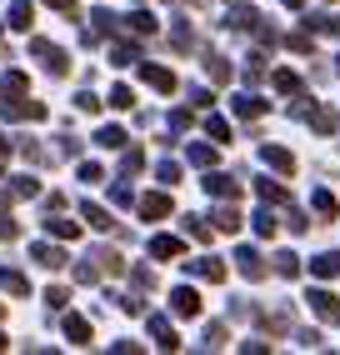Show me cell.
<instances>
[{
  "instance_id": "13",
  "label": "cell",
  "mask_w": 340,
  "mask_h": 355,
  "mask_svg": "<svg viewBox=\"0 0 340 355\" xmlns=\"http://www.w3.org/2000/svg\"><path fill=\"white\" fill-rule=\"evenodd\" d=\"M310 275L315 280H335L340 275V250H321V255L310 260Z\"/></svg>"
},
{
  "instance_id": "16",
  "label": "cell",
  "mask_w": 340,
  "mask_h": 355,
  "mask_svg": "<svg viewBox=\"0 0 340 355\" xmlns=\"http://www.w3.org/2000/svg\"><path fill=\"white\" fill-rule=\"evenodd\" d=\"M230 110L240 115V121H260V115L271 110V105H265L260 96H235V101H230Z\"/></svg>"
},
{
  "instance_id": "48",
  "label": "cell",
  "mask_w": 340,
  "mask_h": 355,
  "mask_svg": "<svg viewBox=\"0 0 340 355\" xmlns=\"http://www.w3.org/2000/svg\"><path fill=\"white\" fill-rule=\"evenodd\" d=\"M80 180H85V185H95V180H105V171H101L95 160H85V165H80Z\"/></svg>"
},
{
  "instance_id": "1",
  "label": "cell",
  "mask_w": 340,
  "mask_h": 355,
  "mask_svg": "<svg viewBox=\"0 0 340 355\" xmlns=\"http://www.w3.org/2000/svg\"><path fill=\"white\" fill-rule=\"evenodd\" d=\"M31 55L45 65V76H56V80L70 76V55L60 51V45H51V40H40V35H35V40H31Z\"/></svg>"
},
{
  "instance_id": "55",
  "label": "cell",
  "mask_w": 340,
  "mask_h": 355,
  "mask_svg": "<svg viewBox=\"0 0 340 355\" xmlns=\"http://www.w3.org/2000/svg\"><path fill=\"white\" fill-rule=\"evenodd\" d=\"M10 146H15V140H6V135H0V175H6V155H10Z\"/></svg>"
},
{
  "instance_id": "53",
  "label": "cell",
  "mask_w": 340,
  "mask_h": 355,
  "mask_svg": "<svg viewBox=\"0 0 340 355\" xmlns=\"http://www.w3.org/2000/svg\"><path fill=\"white\" fill-rule=\"evenodd\" d=\"M110 200H115V205H130L135 196H130V185H115V191H110Z\"/></svg>"
},
{
  "instance_id": "40",
  "label": "cell",
  "mask_w": 340,
  "mask_h": 355,
  "mask_svg": "<svg viewBox=\"0 0 340 355\" xmlns=\"http://www.w3.org/2000/svg\"><path fill=\"white\" fill-rule=\"evenodd\" d=\"M140 165H145V150H126V160H120V175L130 180V175L140 171Z\"/></svg>"
},
{
  "instance_id": "51",
  "label": "cell",
  "mask_w": 340,
  "mask_h": 355,
  "mask_svg": "<svg viewBox=\"0 0 340 355\" xmlns=\"http://www.w3.org/2000/svg\"><path fill=\"white\" fill-rule=\"evenodd\" d=\"M170 130H176V135L190 130V110H170Z\"/></svg>"
},
{
  "instance_id": "52",
  "label": "cell",
  "mask_w": 340,
  "mask_h": 355,
  "mask_svg": "<svg viewBox=\"0 0 340 355\" xmlns=\"http://www.w3.org/2000/svg\"><path fill=\"white\" fill-rule=\"evenodd\" d=\"M300 345H305V350H321L325 340H321V330H300Z\"/></svg>"
},
{
  "instance_id": "5",
  "label": "cell",
  "mask_w": 340,
  "mask_h": 355,
  "mask_svg": "<svg viewBox=\"0 0 340 355\" xmlns=\"http://www.w3.org/2000/svg\"><path fill=\"white\" fill-rule=\"evenodd\" d=\"M305 300H310V311L321 315L325 325H340V295H330V291H310Z\"/></svg>"
},
{
  "instance_id": "11",
  "label": "cell",
  "mask_w": 340,
  "mask_h": 355,
  "mask_svg": "<svg viewBox=\"0 0 340 355\" xmlns=\"http://www.w3.org/2000/svg\"><path fill=\"white\" fill-rule=\"evenodd\" d=\"M85 260L95 266V275H120V270H126V260H120L115 250H105V245H101V250H90Z\"/></svg>"
},
{
  "instance_id": "43",
  "label": "cell",
  "mask_w": 340,
  "mask_h": 355,
  "mask_svg": "<svg viewBox=\"0 0 340 355\" xmlns=\"http://www.w3.org/2000/svg\"><path fill=\"white\" fill-rule=\"evenodd\" d=\"M170 40H176V51H190V45H196V31H190L185 20H180V26H176V35H170Z\"/></svg>"
},
{
  "instance_id": "23",
  "label": "cell",
  "mask_w": 340,
  "mask_h": 355,
  "mask_svg": "<svg viewBox=\"0 0 340 355\" xmlns=\"http://www.w3.org/2000/svg\"><path fill=\"white\" fill-rule=\"evenodd\" d=\"M255 196H260L265 205H285V200H290V191H285V185H275V180H255Z\"/></svg>"
},
{
  "instance_id": "60",
  "label": "cell",
  "mask_w": 340,
  "mask_h": 355,
  "mask_svg": "<svg viewBox=\"0 0 340 355\" xmlns=\"http://www.w3.org/2000/svg\"><path fill=\"white\" fill-rule=\"evenodd\" d=\"M335 70H340V60H335Z\"/></svg>"
},
{
  "instance_id": "41",
  "label": "cell",
  "mask_w": 340,
  "mask_h": 355,
  "mask_svg": "<svg viewBox=\"0 0 340 355\" xmlns=\"http://www.w3.org/2000/svg\"><path fill=\"white\" fill-rule=\"evenodd\" d=\"M45 305H51V311H65V305H70V291H65V286H51V291H45Z\"/></svg>"
},
{
  "instance_id": "32",
  "label": "cell",
  "mask_w": 340,
  "mask_h": 355,
  "mask_svg": "<svg viewBox=\"0 0 340 355\" xmlns=\"http://www.w3.org/2000/svg\"><path fill=\"white\" fill-rule=\"evenodd\" d=\"M0 90H6V96H26V90H31V80H26V70H10V76L0 80Z\"/></svg>"
},
{
  "instance_id": "58",
  "label": "cell",
  "mask_w": 340,
  "mask_h": 355,
  "mask_svg": "<svg viewBox=\"0 0 340 355\" xmlns=\"http://www.w3.org/2000/svg\"><path fill=\"white\" fill-rule=\"evenodd\" d=\"M0 350H6V336H0Z\"/></svg>"
},
{
  "instance_id": "4",
  "label": "cell",
  "mask_w": 340,
  "mask_h": 355,
  "mask_svg": "<svg viewBox=\"0 0 340 355\" xmlns=\"http://www.w3.org/2000/svg\"><path fill=\"white\" fill-rule=\"evenodd\" d=\"M45 101H26V96H10L6 101V121H45Z\"/></svg>"
},
{
  "instance_id": "25",
  "label": "cell",
  "mask_w": 340,
  "mask_h": 355,
  "mask_svg": "<svg viewBox=\"0 0 340 355\" xmlns=\"http://www.w3.org/2000/svg\"><path fill=\"white\" fill-rule=\"evenodd\" d=\"M45 230H51L56 241H76V235H80V225H76V220H65V216H51V220H45Z\"/></svg>"
},
{
  "instance_id": "31",
  "label": "cell",
  "mask_w": 340,
  "mask_h": 355,
  "mask_svg": "<svg viewBox=\"0 0 340 355\" xmlns=\"http://www.w3.org/2000/svg\"><path fill=\"white\" fill-rule=\"evenodd\" d=\"M126 26H130L135 35H155V15H151V10H135V15H126Z\"/></svg>"
},
{
  "instance_id": "36",
  "label": "cell",
  "mask_w": 340,
  "mask_h": 355,
  "mask_svg": "<svg viewBox=\"0 0 340 355\" xmlns=\"http://www.w3.org/2000/svg\"><path fill=\"white\" fill-rule=\"evenodd\" d=\"M130 280H135V291H140V295H145V291H155V270H151V266H135Z\"/></svg>"
},
{
  "instance_id": "37",
  "label": "cell",
  "mask_w": 340,
  "mask_h": 355,
  "mask_svg": "<svg viewBox=\"0 0 340 355\" xmlns=\"http://www.w3.org/2000/svg\"><path fill=\"white\" fill-rule=\"evenodd\" d=\"M226 26H235V31H255V26H260V15H255V10H235Z\"/></svg>"
},
{
  "instance_id": "42",
  "label": "cell",
  "mask_w": 340,
  "mask_h": 355,
  "mask_svg": "<svg viewBox=\"0 0 340 355\" xmlns=\"http://www.w3.org/2000/svg\"><path fill=\"white\" fill-rule=\"evenodd\" d=\"M110 105H115V110H130V105H135L130 85H115V90H110Z\"/></svg>"
},
{
  "instance_id": "2",
  "label": "cell",
  "mask_w": 340,
  "mask_h": 355,
  "mask_svg": "<svg viewBox=\"0 0 340 355\" xmlns=\"http://www.w3.org/2000/svg\"><path fill=\"white\" fill-rule=\"evenodd\" d=\"M235 270L246 275V280H265V275H271V266H265V255L255 245H240L235 250Z\"/></svg>"
},
{
  "instance_id": "6",
  "label": "cell",
  "mask_w": 340,
  "mask_h": 355,
  "mask_svg": "<svg viewBox=\"0 0 340 355\" xmlns=\"http://www.w3.org/2000/svg\"><path fill=\"white\" fill-rule=\"evenodd\" d=\"M170 311L185 315V320H196L201 315V295L190 291V286H176V291H170Z\"/></svg>"
},
{
  "instance_id": "46",
  "label": "cell",
  "mask_w": 340,
  "mask_h": 355,
  "mask_svg": "<svg viewBox=\"0 0 340 355\" xmlns=\"http://www.w3.org/2000/svg\"><path fill=\"white\" fill-rule=\"evenodd\" d=\"M76 105H80L85 115H95V110H101V96H95V90H80V96H76Z\"/></svg>"
},
{
  "instance_id": "7",
  "label": "cell",
  "mask_w": 340,
  "mask_h": 355,
  "mask_svg": "<svg viewBox=\"0 0 340 355\" xmlns=\"http://www.w3.org/2000/svg\"><path fill=\"white\" fill-rule=\"evenodd\" d=\"M305 121H310L315 135H335V130H340V115H335L330 105H310V110H305Z\"/></svg>"
},
{
  "instance_id": "3",
  "label": "cell",
  "mask_w": 340,
  "mask_h": 355,
  "mask_svg": "<svg viewBox=\"0 0 340 355\" xmlns=\"http://www.w3.org/2000/svg\"><path fill=\"white\" fill-rule=\"evenodd\" d=\"M140 80L151 85V90H160V96H176V90H180V80H176V70H165V65H151V60L140 65Z\"/></svg>"
},
{
  "instance_id": "14",
  "label": "cell",
  "mask_w": 340,
  "mask_h": 355,
  "mask_svg": "<svg viewBox=\"0 0 340 355\" xmlns=\"http://www.w3.org/2000/svg\"><path fill=\"white\" fill-rule=\"evenodd\" d=\"M151 336L160 350H180V336H176V325H170L165 315H151Z\"/></svg>"
},
{
  "instance_id": "27",
  "label": "cell",
  "mask_w": 340,
  "mask_h": 355,
  "mask_svg": "<svg viewBox=\"0 0 340 355\" xmlns=\"http://www.w3.org/2000/svg\"><path fill=\"white\" fill-rule=\"evenodd\" d=\"M95 146L120 150V146H126V130H120V125H101V130H95Z\"/></svg>"
},
{
  "instance_id": "24",
  "label": "cell",
  "mask_w": 340,
  "mask_h": 355,
  "mask_svg": "<svg viewBox=\"0 0 340 355\" xmlns=\"http://www.w3.org/2000/svg\"><path fill=\"white\" fill-rule=\"evenodd\" d=\"M35 196H40V180H31V175L10 180V200H35Z\"/></svg>"
},
{
  "instance_id": "38",
  "label": "cell",
  "mask_w": 340,
  "mask_h": 355,
  "mask_svg": "<svg viewBox=\"0 0 340 355\" xmlns=\"http://www.w3.org/2000/svg\"><path fill=\"white\" fill-rule=\"evenodd\" d=\"M221 345H226V325L210 320V325H205V350H221Z\"/></svg>"
},
{
  "instance_id": "44",
  "label": "cell",
  "mask_w": 340,
  "mask_h": 355,
  "mask_svg": "<svg viewBox=\"0 0 340 355\" xmlns=\"http://www.w3.org/2000/svg\"><path fill=\"white\" fill-rule=\"evenodd\" d=\"M155 175H160L165 185H176V180H180V165H176V160H160V165H155Z\"/></svg>"
},
{
  "instance_id": "35",
  "label": "cell",
  "mask_w": 340,
  "mask_h": 355,
  "mask_svg": "<svg viewBox=\"0 0 340 355\" xmlns=\"http://www.w3.org/2000/svg\"><path fill=\"white\" fill-rule=\"evenodd\" d=\"M310 205H315V216H335V210H340L330 191H315V196H310Z\"/></svg>"
},
{
  "instance_id": "54",
  "label": "cell",
  "mask_w": 340,
  "mask_h": 355,
  "mask_svg": "<svg viewBox=\"0 0 340 355\" xmlns=\"http://www.w3.org/2000/svg\"><path fill=\"white\" fill-rule=\"evenodd\" d=\"M110 350H115V355H140V345H135V340H115Z\"/></svg>"
},
{
  "instance_id": "34",
  "label": "cell",
  "mask_w": 340,
  "mask_h": 355,
  "mask_svg": "<svg viewBox=\"0 0 340 355\" xmlns=\"http://www.w3.org/2000/svg\"><path fill=\"white\" fill-rule=\"evenodd\" d=\"M250 220H255V235H265V241H271V235L280 230V220L271 216V210H255V216H250Z\"/></svg>"
},
{
  "instance_id": "12",
  "label": "cell",
  "mask_w": 340,
  "mask_h": 355,
  "mask_svg": "<svg viewBox=\"0 0 340 355\" xmlns=\"http://www.w3.org/2000/svg\"><path fill=\"white\" fill-rule=\"evenodd\" d=\"M260 160L271 165V171H280V175H290V171H296V155H290L285 146H260Z\"/></svg>"
},
{
  "instance_id": "22",
  "label": "cell",
  "mask_w": 340,
  "mask_h": 355,
  "mask_svg": "<svg viewBox=\"0 0 340 355\" xmlns=\"http://www.w3.org/2000/svg\"><path fill=\"white\" fill-rule=\"evenodd\" d=\"M0 291H10V295H31V280L20 275V270H10V266H0Z\"/></svg>"
},
{
  "instance_id": "19",
  "label": "cell",
  "mask_w": 340,
  "mask_h": 355,
  "mask_svg": "<svg viewBox=\"0 0 340 355\" xmlns=\"http://www.w3.org/2000/svg\"><path fill=\"white\" fill-rule=\"evenodd\" d=\"M65 340L70 345H90V320L85 315H65Z\"/></svg>"
},
{
  "instance_id": "56",
  "label": "cell",
  "mask_w": 340,
  "mask_h": 355,
  "mask_svg": "<svg viewBox=\"0 0 340 355\" xmlns=\"http://www.w3.org/2000/svg\"><path fill=\"white\" fill-rule=\"evenodd\" d=\"M6 205H10V196H0V216H6Z\"/></svg>"
},
{
  "instance_id": "45",
  "label": "cell",
  "mask_w": 340,
  "mask_h": 355,
  "mask_svg": "<svg viewBox=\"0 0 340 355\" xmlns=\"http://www.w3.org/2000/svg\"><path fill=\"white\" fill-rule=\"evenodd\" d=\"M205 130H210L215 140H221V146H226V140H230V125L221 121V115H210V121H205Z\"/></svg>"
},
{
  "instance_id": "33",
  "label": "cell",
  "mask_w": 340,
  "mask_h": 355,
  "mask_svg": "<svg viewBox=\"0 0 340 355\" xmlns=\"http://www.w3.org/2000/svg\"><path fill=\"white\" fill-rule=\"evenodd\" d=\"M205 76H210L215 85H226V80H230V65H226L221 55H205Z\"/></svg>"
},
{
  "instance_id": "26",
  "label": "cell",
  "mask_w": 340,
  "mask_h": 355,
  "mask_svg": "<svg viewBox=\"0 0 340 355\" xmlns=\"http://www.w3.org/2000/svg\"><path fill=\"white\" fill-rule=\"evenodd\" d=\"M271 85L280 90V96H300V76H296V70H275Z\"/></svg>"
},
{
  "instance_id": "29",
  "label": "cell",
  "mask_w": 340,
  "mask_h": 355,
  "mask_svg": "<svg viewBox=\"0 0 340 355\" xmlns=\"http://www.w3.org/2000/svg\"><path fill=\"white\" fill-rule=\"evenodd\" d=\"M275 275L296 280V275H300V255H296V250H280V255H275Z\"/></svg>"
},
{
  "instance_id": "17",
  "label": "cell",
  "mask_w": 340,
  "mask_h": 355,
  "mask_svg": "<svg viewBox=\"0 0 340 355\" xmlns=\"http://www.w3.org/2000/svg\"><path fill=\"white\" fill-rule=\"evenodd\" d=\"M185 245H180V235H151V255L155 260H176Z\"/></svg>"
},
{
  "instance_id": "8",
  "label": "cell",
  "mask_w": 340,
  "mask_h": 355,
  "mask_svg": "<svg viewBox=\"0 0 340 355\" xmlns=\"http://www.w3.org/2000/svg\"><path fill=\"white\" fill-rule=\"evenodd\" d=\"M201 185H205L215 200H240V180H230V175H221V171H210Z\"/></svg>"
},
{
  "instance_id": "28",
  "label": "cell",
  "mask_w": 340,
  "mask_h": 355,
  "mask_svg": "<svg viewBox=\"0 0 340 355\" xmlns=\"http://www.w3.org/2000/svg\"><path fill=\"white\" fill-rule=\"evenodd\" d=\"M135 60H140V45H130V40L110 45V65H135Z\"/></svg>"
},
{
  "instance_id": "57",
  "label": "cell",
  "mask_w": 340,
  "mask_h": 355,
  "mask_svg": "<svg viewBox=\"0 0 340 355\" xmlns=\"http://www.w3.org/2000/svg\"><path fill=\"white\" fill-rule=\"evenodd\" d=\"M285 6H305V0H285Z\"/></svg>"
},
{
  "instance_id": "59",
  "label": "cell",
  "mask_w": 340,
  "mask_h": 355,
  "mask_svg": "<svg viewBox=\"0 0 340 355\" xmlns=\"http://www.w3.org/2000/svg\"><path fill=\"white\" fill-rule=\"evenodd\" d=\"M0 315H6V305H0Z\"/></svg>"
},
{
  "instance_id": "15",
  "label": "cell",
  "mask_w": 340,
  "mask_h": 355,
  "mask_svg": "<svg viewBox=\"0 0 340 355\" xmlns=\"http://www.w3.org/2000/svg\"><path fill=\"white\" fill-rule=\"evenodd\" d=\"M135 205H140V216H145V220H160V216H170V196H165V191H155V196H140Z\"/></svg>"
},
{
  "instance_id": "9",
  "label": "cell",
  "mask_w": 340,
  "mask_h": 355,
  "mask_svg": "<svg viewBox=\"0 0 340 355\" xmlns=\"http://www.w3.org/2000/svg\"><path fill=\"white\" fill-rule=\"evenodd\" d=\"M31 260H35L40 270H60V266H65L70 255H65L60 245H51V241H40V245H31Z\"/></svg>"
},
{
  "instance_id": "47",
  "label": "cell",
  "mask_w": 340,
  "mask_h": 355,
  "mask_svg": "<svg viewBox=\"0 0 340 355\" xmlns=\"http://www.w3.org/2000/svg\"><path fill=\"white\" fill-rule=\"evenodd\" d=\"M45 6H51V10H60L65 20H76V15H80V6H76V0H45Z\"/></svg>"
},
{
  "instance_id": "49",
  "label": "cell",
  "mask_w": 340,
  "mask_h": 355,
  "mask_svg": "<svg viewBox=\"0 0 340 355\" xmlns=\"http://www.w3.org/2000/svg\"><path fill=\"white\" fill-rule=\"evenodd\" d=\"M260 76H265V55H250L246 60V80H260Z\"/></svg>"
},
{
  "instance_id": "30",
  "label": "cell",
  "mask_w": 340,
  "mask_h": 355,
  "mask_svg": "<svg viewBox=\"0 0 340 355\" xmlns=\"http://www.w3.org/2000/svg\"><path fill=\"white\" fill-rule=\"evenodd\" d=\"M185 160L201 165V171H210V165H215V146H185Z\"/></svg>"
},
{
  "instance_id": "10",
  "label": "cell",
  "mask_w": 340,
  "mask_h": 355,
  "mask_svg": "<svg viewBox=\"0 0 340 355\" xmlns=\"http://www.w3.org/2000/svg\"><path fill=\"white\" fill-rule=\"evenodd\" d=\"M185 270H190V275H201V280H210V286H221V280H226V266H221V260H215V255L185 260Z\"/></svg>"
},
{
  "instance_id": "18",
  "label": "cell",
  "mask_w": 340,
  "mask_h": 355,
  "mask_svg": "<svg viewBox=\"0 0 340 355\" xmlns=\"http://www.w3.org/2000/svg\"><path fill=\"white\" fill-rule=\"evenodd\" d=\"M80 216H85V225H90V230H110V225H115V220H110V210H105V205H95V200H85V205H80Z\"/></svg>"
},
{
  "instance_id": "39",
  "label": "cell",
  "mask_w": 340,
  "mask_h": 355,
  "mask_svg": "<svg viewBox=\"0 0 340 355\" xmlns=\"http://www.w3.org/2000/svg\"><path fill=\"white\" fill-rule=\"evenodd\" d=\"M185 235H190V241H210V225L201 216H185Z\"/></svg>"
},
{
  "instance_id": "50",
  "label": "cell",
  "mask_w": 340,
  "mask_h": 355,
  "mask_svg": "<svg viewBox=\"0 0 340 355\" xmlns=\"http://www.w3.org/2000/svg\"><path fill=\"white\" fill-rule=\"evenodd\" d=\"M290 51H300V55H305V51H315V40H310L305 31H296V35H290Z\"/></svg>"
},
{
  "instance_id": "21",
  "label": "cell",
  "mask_w": 340,
  "mask_h": 355,
  "mask_svg": "<svg viewBox=\"0 0 340 355\" xmlns=\"http://www.w3.org/2000/svg\"><path fill=\"white\" fill-rule=\"evenodd\" d=\"M31 20H35V6H31V0H10V20H6V26L31 31Z\"/></svg>"
},
{
  "instance_id": "20",
  "label": "cell",
  "mask_w": 340,
  "mask_h": 355,
  "mask_svg": "<svg viewBox=\"0 0 340 355\" xmlns=\"http://www.w3.org/2000/svg\"><path fill=\"white\" fill-rule=\"evenodd\" d=\"M210 220H215V230H226V235H235V230H240V210H235V200H226V205L215 210Z\"/></svg>"
}]
</instances>
